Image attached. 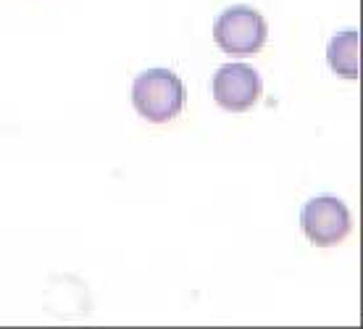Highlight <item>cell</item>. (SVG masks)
<instances>
[{"label":"cell","mask_w":363,"mask_h":329,"mask_svg":"<svg viewBox=\"0 0 363 329\" xmlns=\"http://www.w3.org/2000/svg\"><path fill=\"white\" fill-rule=\"evenodd\" d=\"M135 111L150 124H169L187 103V90L172 69H147L132 84Z\"/></svg>","instance_id":"obj_1"},{"label":"cell","mask_w":363,"mask_h":329,"mask_svg":"<svg viewBox=\"0 0 363 329\" xmlns=\"http://www.w3.org/2000/svg\"><path fill=\"white\" fill-rule=\"evenodd\" d=\"M266 18L250 6H232L213 24L216 45L229 55H255L266 45Z\"/></svg>","instance_id":"obj_2"},{"label":"cell","mask_w":363,"mask_h":329,"mask_svg":"<svg viewBox=\"0 0 363 329\" xmlns=\"http://www.w3.org/2000/svg\"><path fill=\"white\" fill-rule=\"evenodd\" d=\"M300 227L303 235L318 247L340 245L350 235L353 219L350 211L335 195H316L300 211Z\"/></svg>","instance_id":"obj_3"},{"label":"cell","mask_w":363,"mask_h":329,"mask_svg":"<svg viewBox=\"0 0 363 329\" xmlns=\"http://www.w3.org/2000/svg\"><path fill=\"white\" fill-rule=\"evenodd\" d=\"M264 92L261 74L250 64H224L213 74V101L224 111L242 113L253 108Z\"/></svg>","instance_id":"obj_4"},{"label":"cell","mask_w":363,"mask_h":329,"mask_svg":"<svg viewBox=\"0 0 363 329\" xmlns=\"http://www.w3.org/2000/svg\"><path fill=\"white\" fill-rule=\"evenodd\" d=\"M327 61L332 66V72L342 79H358V32L355 29H345L329 40L327 48Z\"/></svg>","instance_id":"obj_5"}]
</instances>
